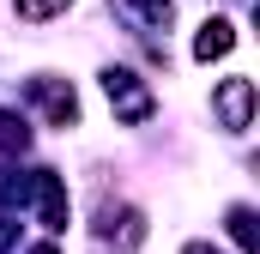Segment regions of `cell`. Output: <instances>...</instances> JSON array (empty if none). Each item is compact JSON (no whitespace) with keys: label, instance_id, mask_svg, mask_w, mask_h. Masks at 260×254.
<instances>
[{"label":"cell","instance_id":"6da1fadb","mask_svg":"<svg viewBox=\"0 0 260 254\" xmlns=\"http://www.w3.org/2000/svg\"><path fill=\"white\" fill-rule=\"evenodd\" d=\"M248 109H254V79H224L218 85V115H224V127H248Z\"/></svg>","mask_w":260,"mask_h":254},{"label":"cell","instance_id":"7a4b0ae2","mask_svg":"<svg viewBox=\"0 0 260 254\" xmlns=\"http://www.w3.org/2000/svg\"><path fill=\"white\" fill-rule=\"evenodd\" d=\"M230 49H236V30H230L224 18H212V24L194 37V55H200V61H218V55H230Z\"/></svg>","mask_w":260,"mask_h":254},{"label":"cell","instance_id":"3957f363","mask_svg":"<svg viewBox=\"0 0 260 254\" xmlns=\"http://www.w3.org/2000/svg\"><path fill=\"white\" fill-rule=\"evenodd\" d=\"M67 0H18V18H49V12H61Z\"/></svg>","mask_w":260,"mask_h":254},{"label":"cell","instance_id":"277c9868","mask_svg":"<svg viewBox=\"0 0 260 254\" xmlns=\"http://www.w3.org/2000/svg\"><path fill=\"white\" fill-rule=\"evenodd\" d=\"M188 254H218V248H200V242H194V248H188Z\"/></svg>","mask_w":260,"mask_h":254},{"label":"cell","instance_id":"5b68a950","mask_svg":"<svg viewBox=\"0 0 260 254\" xmlns=\"http://www.w3.org/2000/svg\"><path fill=\"white\" fill-rule=\"evenodd\" d=\"M37 254H55V248H37Z\"/></svg>","mask_w":260,"mask_h":254}]
</instances>
